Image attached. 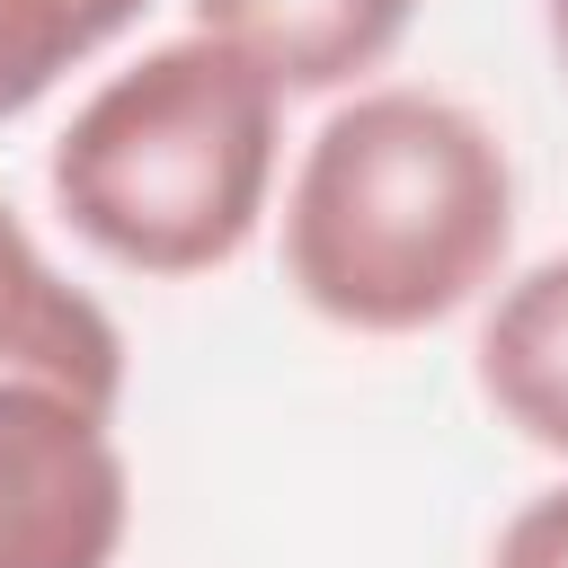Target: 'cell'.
<instances>
[{"label": "cell", "mask_w": 568, "mask_h": 568, "mask_svg": "<svg viewBox=\"0 0 568 568\" xmlns=\"http://www.w3.org/2000/svg\"><path fill=\"white\" fill-rule=\"evenodd\" d=\"M506 142L435 89H364L337 106L284 195V275L320 320L355 337L453 320L506 266Z\"/></svg>", "instance_id": "obj_1"}, {"label": "cell", "mask_w": 568, "mask_h": 568, "mask_svg": "<svg viewBox=\"0 0 568 568\" xmlns=\"http://www.w3.org/2000/svg\"><path fill=\"white\" fill-rule=\"evenodd\" d=\"M275 80L222 36L151 44L53 142L62 222L133 275H213L248 248L275 186Z\"/></svg>", "instance_id": "obj_2"}, {"label": "cell", "mask_w": 568, "mask_h": 568, "mask_svg": "<svg viewBox=\"0 0 568 568\" xmlns=\"http://www.w3.org/2000/svg\"><path fill=\"white\" fill-rule=\"evenodd\" d=\"M106 426L115 408L0 373V568H115L133 479Z\"/></svg>", "instance_id": "obj_3"}, {"label": "cell", "mask_w": 568, "mask_h": 568, "mask_svg": "<svg viewBox=\"0 0 568 568\" xmlns=\"http://www.w3.org/2000/svg\"><path fill=\"white\" fill-rule=\"evenodd\" d=\"M0 373L53 382L89 408L124 399V337L115 320L27 240V222L0 204Z\"/></svg>", "instance_id": "obj_4"}, {"label": "cell", "mask_w": 568, "mask_h": 568, "mask_svg": "<svg viewBox=\"0 0 568 568\" xmlns=\"http://www.w3.org/2000/svg\"><path fill=\"white\" fill-rule=\"evenodd\" d=\"M417 0H195V27L248 53L275 89H346L390 62Z\"/></svg>", "instance_id": "obj_5"}, {"label": "cell", "mask_w": 568, "mask_h": 568, "mask_svg": "<svg viewBox=\"0 0 568 568\" xmlns=\"http://www.w3.org/2000/svg\"><path fill=\"white\" fill-rule=\"evenodd\" d=\"M479 390L524 444L568 453V257H541L497 293L479 328Z\"/></svg>", "instance_id": "obj_6"}, {"label": "cell", "mask_w": 568, "mask_h": 568, "mask_svg": "<svg viewBox=\"0 0 568 568\" xmlns=\"http://www.w3.org/2000/svg\"><path fill=\"white\" fill-rule=\"evenodd\" d=\"M133 18L142 0H0V124L27 115L71 62H89Z\"/></svg>", "instance_id": "obj_7"}, {"label": "cell", "mask_w": 568, "mask_h": 568, "mask_svg": "<svg viewBox=\"0 0 568 568\" xmlns=\"http://www.w3.org/2000/svg\"><path fill=\"white\" fill-rule=\"evenodd\" d=\"M488 568H568V488H541L532 506H515Z\"/></svg>", "instance_id": "obj_8"}, {"label": "cell", "mask_w": 568, "mask_h": 568, "mask_svg": "<svg viewBox=\"0 0 568 568\" xmlns=\"http://www.w3.org/2000/svg\"><path fill=\"white\" fill-rule=\"evenodd\" d=\"M550 44H559V62H568V0H550Z\"/></svg>", "instance_id": "obj_9"}]
</instances>
